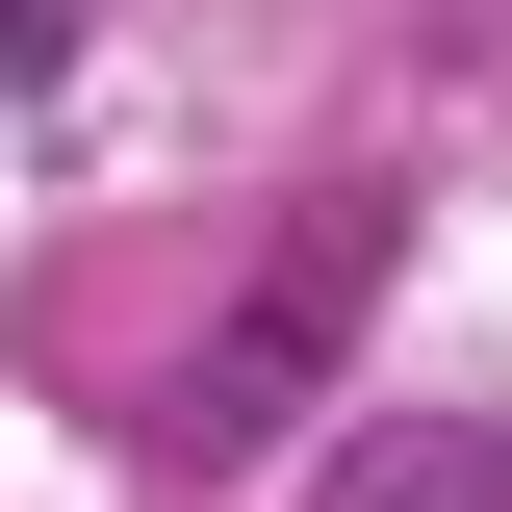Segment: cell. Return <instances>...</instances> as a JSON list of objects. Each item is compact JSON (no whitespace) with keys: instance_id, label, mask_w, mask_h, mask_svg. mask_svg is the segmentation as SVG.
I'll return each instance as SVG.
<instances>
[{"instance_id":"7a4b0ae2","label":"cell","mask_w":512,"mask_h":512,"mask_svg":"<svg viewBox=\"0 0 512 512\" xmlns=\"http://www.w3.org/2000/svg\"><path fill=\"white\" fill-rule=\"evenodd\" d=\"M333 512H512V436H461V410H384V436H333Z\"/></svg>"},{"instance_id":"6da1fadb","label":"cell","mask_w":512,"mask_h":512,"mask_svg":"<svg viewBox=\"0 0 512 512\" xmlns=\"http://www.w3.org/2000/svg\"><path fill=\"white\" fill-rule=\"evenodd\" d=\"M359 308H384V180H308L282 231H256V282L205 308V359H180V410H154V436H180V461L308 436L333 384H359Z\"/></svg>"}]
</instances>
